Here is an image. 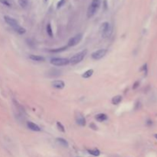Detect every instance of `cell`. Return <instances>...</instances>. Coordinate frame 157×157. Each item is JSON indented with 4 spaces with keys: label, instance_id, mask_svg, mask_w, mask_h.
<instances>
[{
    "label": "cell",
    "instance_id": "cell-1",
    "mask_svg": "<svg viewBox=\"0 0 157 157\" xmlns=\"http://www.w3.org/2000/svg\"><path fill=\"white\" fill-rule=\"evenodd\" d=\"M4 20H5V22L6 23L9 25V26H11L12 28H13L14 31H16L18 34L24 35L25 33L26 32V28H24L22 26H20L19 24H18V22L15 19V18H12L10 16H8V15H5V16H4Z\"/></svg>",
    "mask_w": 157,
    "mask_h": 157
},
{
    "label": "cell",
    "instance_id": "cell-2",
    "mask_svg": "<svg viewBox=\"0 0 157 157\" xmlns=\"http://www.w3.org/2000/svg\"><path fill=\"white\" fill-rule=\"evenodd\" d=\"M100 32L102 38H104V39H109L113 32V28L111 25L107 22H103L100 27Z\"/></svg>",
    "mask_w": 157,
    "mask_h": 157
},
{
    "label": "cell",
    "instance_id": "cell-3",
    "mask_svg": "<svg viewBox=\"0 0 157 157\" xmlns=\"http://www.w3.org/2000/svg\"><path fill=\"white\" fill-rule=\"evenodd\" d=\"M100 4H101L100 0H92L88 9H87V18H92L96 14V12L98 11L99 8L100 7Z\"/></svg>",
    "mask_w": 157,
    "mask_h": 157
},
{
    "label": "cell",
    "instance_id": "cell-4",
    "mask_svg": "<svg viewBox=\"0 0 157 157\" xmlns=\"http://www.w3.org/2000/svg\"><path fill=\"white\" fill-rule=\"evenodd\" d=\"M87 50H84V51L74 55L73 57L71 58V59H69V64H71V65H75L80 63V61H82L85 57V55L87 54Z\"/></svg>",
    "mask_w": 157,
    "mask_h": 157
},
{
    "label": "cell",
    "instance_id": "cell-5",
    "mask_svg": "<svg viewBox=\"0 0 157 157\" xmlns=\"http://www.w3.org/2000/svg\"><path fill=\"white\" fill-rule=\"evenodd\" d=\"M51 64L54 66H65L69 64V59L65 58H54L51 59Z\"/></svg>",
    "mask_w": 157,
    "mask_h": 157
},
{
    "label": "cell",
    "instance_id": "cell-6",
    "mask_svg": "<svg viewBox=\"0 0 157 157\" xmlns=\"http://www.w3.org/2000/svg\"><path fill=\"white\" fill-rule=\"evenodd\" d=\"M83 38V35L82 34H78L76 35L75 36L72 37L71 39H70V40L68 41V43H67V47H73V46H75L77 45L78 43H80V41H81V39H82Z\"/></svg>",
    "mask_w": 157,
    "mask_h": 157
},
{
    "label": "cell",
    "instance_id": "cell-7",
    "mask_svg": "<svg viewBox=\"0 0 157 157\" xmlns=\"http://www.w3.org/2000/svg\"><path fill=\"white\" fill-rule=\"evenodd\" d=\"M106 52H107V51H106V49H100V50H97V51L94 52L91 54V58L93 59V60H100L101 58H103L104 56L106 55Z\"/></svg>",
    "mask_w": 157,
    "mask_h": 157
},
{
    "label": "cell",
    "instance_id": "cell-8",
    "mask_svg": "<svg viewBox=\"0 0 157 157\" xmlns=\"http://www.w3.org/2000/svg\"><path fill=\"white\" fill-rule=\"evenodd\" d=\"M52 85L53 87H54V88L56 89H63L65 86V84L63 80H54L52 81Z\"/></svg>",
    "mask_w": 157,
    "mask_h": 157
},
{
    "label": "cell",
    "instance_id": "cell-9",
    "mask_svg": "<svg viewBox=\"0 0 157 157\" xmlns=\"http://www.w3.org/2000/svg\"><path fill=\"white\" fill-rule=\"evenodd\" d=\"M76 122L78 125L81 126V127H84L86 125V120L85 118L81 115L80 114H78L76 116Z\"/></svg>",
    "mask_w": 157,
    "mask_h": 157
},
{
    "label": "cell",
    "instance_id": "cell-10",
    "mask_svg": "<svg viewBox=\"0 0 157 157\" xmlns=\"http://www.w3.org/2000/svg\"><path fill=\"white\" fill-rule=\"evenodd\" d=\"M27 126H28V127L31 130H33V131H35V132H39V131H41V128L38 126L37 124L32 123V122H28L27 123Z\"/></svg>",
    "mask_w": 157,
    "mask_h": 157
},
{
    "label": "cell",
    "instance_id": "cell-11",
    "mask_svg": "<svg viewBox=\"0 0 157 157\" xmlns=\"http://www.w3.org/2000/svg\"><path fill=\"white\" fill-rule=\"evenodd\" d=\"M29 58L31 61H38V62H40V61H44L45 59L42 56H39V55H35V54H31L29 56Z\"/></svg>",
    "mask_w": 157,
    "mask_h": 157
},
{
    "label": "cell",
    "instance_id": "cell-12",
    "mask_svg": "<svg viewBox=\"0 0 157 157\" xmlns=\"http://www.w3.org/2000/svg\"><path fill=\"white\" fill-rule=\"evenodd\" d=\"M107 115L105 114H99L95 117V119L98 122H104L107 120Z\"/></svg>",
    "mask_w": 157,
    "mask_h": 157
},
{
    "label": "cell",
    "instance_id": "cell-13",
    "mask_svg": "<svg viewBox=\"0 0 157 157\" xmlns=\"http://www.w3.org/2000/svg\"><path fill=\"white\" fill-rule=\"evenodd\" d=\"M122 100H123V97H122L121 95H117V96H114V97L112 98L111 102H112L113 104L117 105V104H119L122 101Z\"/></svg>",
    "mask_w": 157,
    "mask_h": 157
},
{
    "label": "cell",
    "instance_id": "cell-14",
    "mask_svg": "<svg viewBox=\"0 0 157 157\" xmlns=\"http://www.w3.org/2000/svg\"><path fill=\"white\" fill-rule=\"evenodd\" d=\"M93 74V69H89V70L86 71L82 74V78H85V79L89 78H91V77L92 76Z\"/></svg>",
    "mask_w": 157,
    "mask_h": 157
},
{
    "label": "cell",
    "instance_id": "cell-15",
    "mask_svg": "<svg viewBox=\"0 0 157 157\" xmlns=\"http://www.w3.org/2000/svg\"><path fill=\"white\" fill-rule=\"evenodd\" d=\"M56 140H57V142L60 144L61 146H64V147H67L68 146L67 141L66 140H65V139H63V138H57Z\"/></svg>",
    "mask_w": 157,
    "mask_h": 157
},
{
    "label": "cell",
    "instance_id": "cell-16",
    "mask_svg": "<svg viewBox=\"0 0 157 157\" xmlns=\"http://www.w3.org/2000/svg\"><path fill=\"white\" fill-rule=\"evenodd\" d=\"M28 0H18V3L20 5V7H22V9H26L28 7Z\"/></svg>",
    "mask_w": 157,
    "mask_h": 157
},
{
    "label": "cell",
    "instance_id": "cell-17",
    "mask_svg": "<svg viewBox=\"0 0 157 157\" xmlns=\"http://www.w3.org/2000/svg\"><path fill=\"white\" fill-rule=\"evenodd\" d=\"M87 152H88L90 154L94 156H98L100 154V150L97 149H87Z\"/></svg>",
    "mask_w": 157,
    "mask_h": 157
},
{
    "label": "cell",
    "instance_id": "cell-18",
    "mask_svg": "<svg viewBox=\"0 0 157 157\" xmlns=\"http://www.w3.org/2000/svg\"><path fill=\"white\" fill-rule=\"evenodd\" d=\"M67 46H64L62 48H55V49H51L49 50V52H54V53H58V52H64L67 48Z\"/></svg>",
    "mask_w": 157,
    "mask_h": 157
},
{
    "label": "cell",
    "instance_id": "cell-19",
    "mask_svg": "<svg viewBox=\"0 0 157 157\" xmlns=\"http://www.w3.org/2000/svg\"><path fill=\"white\" fill-rule=\"evenodd\" d=\"M46 31H47V33L49 35V37L52 38L53 37V31H52V26L50 23H48L47 26H46Z\"/></svg>",
    "mask_w": 157,
    "mask_h": 157
},
{
    "label": "cell",
    "instance_id": "cell-20",
    "mask_svg": "<svg viewBox=\"0 0 157 157\" xmlns=\"http://www.w3.org/2000/svg\"><path fill=\"white\" fill-rule=\"evenodd\" d=\"M57 127L58 128V130L61 132H63V133H65V127L63 126V124L61 123V122H57Z\"/></svg>",
    "mask_w": 157,
    "mask_h": 157
},
{
    "label": "cell",
    "instance_id": "cell-21",
    "mask_svg": "<svg viewBox=\"0 0 157 157\" xmlns=\"http://www.w3.org/2000/svg\"><path fill=\"white\" fill-rule=\"evenodd\" d=\"M65 2H66V0H60V1H59V2H58V4H57V9L61 8L62 6L65 4Z\"/></svg>",
    "mask_w": 157,
    "mask_h": 157
},
{
    "label": "cell",
    "instance_id": "cell-22",
    "mask_svg": "<svg viewBox=\"0 0 157 157\" xmlns=\"http://www.w3.org/2000/svg\"><path fill=\"white\" fill-rule=\"evenodd\" d=\"M0 2L6 6H8V7H10L11 6V3L8 1V0H0Z\"/></svg>",
    "mask_w": 157,
    "mask_h": 157
},
{
    "label": "cell",
    "instance_id": "cell-23",
    "mask_svg": "<svg viewBox=\"0 0 157 157\" xmlns=\"http://www.w3.org/2000/svg\"><path fill=\"white\" fill-rule=\"evenodd\" d=\"M51 71L52 73H49V74H52V77H57V76H58V75H57V74H56V73H55V72L58 71V70H56V69H52V70H51Z\"/></svg>",
    "mask_w": 157,
    "mask_h": 157
},
{
    "label": "cell",
    "instance_id": "cell-24",
    "mask_svg": "<svg viewBox=\"0 0 157 157\" xmlns=\"http://www.w3.org/2000/svg\"><path fill=\"white\" fill-rule=\"evenodd\" d=\"M139 85H140V81H136V82L134 83V84H133V90H135V89H136L138 87H139Z\"/></svg>",
    "mask_w": 157,
    "mask_h": 157
},
{
    "label": "cell",
    "instance_id": "cell-25",
    "mask_svg": "<svg viewBox=\"0 0 157 157\" xmlns=\"http://www.w3.org/2000/svg\"><path fill=\"white\" fill-rule=\"evenodd\" d=\"M90 128H91L93 130H97V127L94 123H93L90 124Z\"/></svg>",
    "mask_w": 157,
    "mask_h": 157
},
{
    "label": "cell",
    "instance_id": "cell-26",
    "mask_svg": "<svg viewBox=\"0 0 157 157\" xmlns=\"http://www.w3.org/2000/svg\"><path fill=\"white\" fill-rule=\"evenodd\" d=\"M141 70L144 71V72H145V74L146 75V74H147V65H146V64L144 65L143 66V67H142Z\"/></svg>",
    "mask_w": 157,
    "mask_h": 157
},
{
    "label": "cell",
    "instance_id": "cell-27",
    "mask_svg": "<svg viewBox=\"0 0 157 157\" xmlns=\"http://www.w3.org/2000/svg\"><path fill=\"white\" fill-rule=\"evenodd\" d=\"M146 123H147V125H151V124L153 123V122H152L151 120H148Z\"/></svg>",
    "mask_w": 157,
    "mask_h": 157
},
{
    "label": "cell",
    "instance_id": "cell-28",
    "mask_svg": "<svg viewBox=\"0 0 157 157\" xmlns=\"http://www.w3.org/2000/svg\"><path fill=\"white\" fill-rule=\"evenodd\" d=\"M154 136H155V138H156V139L157 140V133H156V134L154 135Z\"/></svg>",
    "mask_w": 157,
    "mask_h": 157
},
{
    "label": "cell",
    "instance_id": "cell-29",
    "mask_svg": "<svg viewBox=\"0 0 157 157\" xmlns=\"http://www.w3.org/2000/svg\"><path fill=\"white\" fill-rule=\"evenodd\" d=\"M45 2H48V0H45Z\"/></svg>",
    "mask_w": 157,
    "mask_h": 157
}]
</instances>
